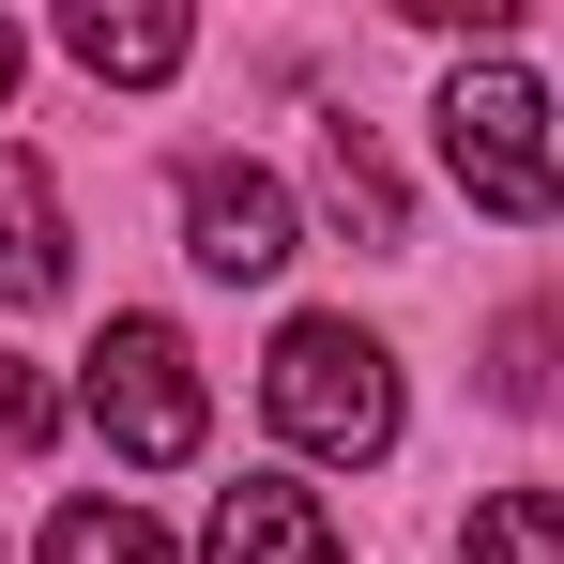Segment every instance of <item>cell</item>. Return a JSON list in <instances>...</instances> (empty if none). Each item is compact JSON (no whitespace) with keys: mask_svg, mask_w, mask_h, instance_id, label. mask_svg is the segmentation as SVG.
I'll list each match as a JSON object with an SVG mask.
<instances>
[{"mask_svg":"<svg viewBox=\"0 0 564 564\" xmlns=\"http://www.w3.org/2000/svg\"><path fill=\"white\" fill-rule=\"evenodd\" d=\"M260 412H275L305 458H351L367 473L397 443V351H381L367 321H290L275 367H260Z\"/></svg>","mask_w":564,"mask_h":564,"instance_id":"obj_2","label":"cell"},{"mask_svg":"<svg viewBox=\"0 0 564 564\" xmlns=\"http://www.w3.org/2000/svg\"><path fill=\"white\" fill-rule=\"evenodd\" d=\"M321 198H336V214H351L367 245H397V184H381V153H367V138H351V122L321 138Z\"/></svg>","mask_w":564,"mask_h":564,"instance_id":"obj_10","label":"cell"},{"mask_svg":"<svg viewBox=\"0 0 564 564\" xmlns=\"http://www.w3.org/2000/svg\"><path fill=\"white\" fill-rule=\"evenodd\" d=\"M184 15H169V0H77V15H62V62H77V77H107V93H153V77H184Z\"/></svg>","mask_w":564,"mask_h":564,"instance_id":"obj_6","label":"cell"},{"mask_svg":"<svg viewBox=\"0 0 564 564\" xmlns=\"http://www.w3.org/2000/svg\"><path fill=\"white\" fill-rule=\"evenodd\" d=\"M443 169H458L503 229H550L564 214V107L503 62V46H473L458 77H443Z\"/></svg>","mask_w":564,"mask_h":564,"instance_id":"obj_1","label":"cell"},{"mask_svg":"<svg viewBox=\"0 0 564 564\" xmlns=\"http://www.w3.org/2000/svg\"><path fill=\"white\" fill-rule=\"evenodd\" d=\"M503 412H550V321H503Z\"/></svg>","mask_w":564,"mask_h":564,"instance_id":"obj_12","label":"cell"},{"mask_svg":"<svg viewBox=\"0 0 564 564\" xmlns=\"http://www.w3.org/2000/svg\"><path fill=\"white\" fill-rule=\"evenodd\" d=\"M77 412L107 427V458H138V473H184L198 443H214L198 351L169 336V321H107V336H93V381H77Z\"/></svg>","mask_w":564,"mask_h":564,"instance_id":"obj_3","label":"cell"},{"mask_svg":"<svg viewBox=\"0 0 564 564\" xmlns=\"http://www.w3.org/2000/svg\"><path fill=\"white\" fill-rule=\"evenodd\" d=\"M15 62H31V46H15V31H0V107H15Z\"/></svg>","mask_w":564,"mask_h":564,"instance_id":"obj_13","label":"cell"},{"mask_svg":"<svg viewBox=\"0 0 564 564\" xmlns=\"http://www.w3.org/2000/svg\"><path fill=\"white\" fill-rule=\"evenodd\" d=\"M184 260H198V275H229V290L290 275V198H275V169H245V153L184 169Z\"/></svg>","mask_w":564,"mask_h":564,"instance_id":"obj_4","label":"cell"},{"mask_svg":"<svg viewBox=\"0 0 564 564\" xmlns=\"http://www.w3.org/2000/svg\"><path fill=\"white\" fill-rule=\"evenodd\" d=\"M77 245H62V184L31 153H0V305H62Z\"/></svg>","mask_w":564,"mask_h":564,"instance_id":"obj_7","label":"cell"},{"mask_svg":"<svg viewBox=\"0 0 564 564\" xmlns=\"http://www.w3.org/2000/svg\"><path fill=\"white\" fill-rule=\"evenodd\" d=\"M198 564H336V519H321V488H290V473H229L214 519H198Z\"/></svg>","mask_w":564,"mask_h":564,"instance_id":"obj_5","label":"cell"},{"mask_svg":"<svg viewBox=\"0 0 564 564\" xmlns=\"http://www.w3.org/2000/svg\"><path fill=\"white\" fill-rule=\"evenodd\" d=\"M46 564H184V550H169L138 503H62V519H46Z\"/></svg>","mask_w":564,"mask_h":564,"instance_id":"obj_9","label":"cell"},{"mask_svg":"<svg viewBox=\"0 0 564 564\" xmlns=\"http://www.w3.org/2000/svg\"><path fill=\"white\" fill-rule=\"evenodd\" d=\"M0 443H15V458H31V443H62V381L15 367V351H0Z\"/></svg>","mask_w":564,"mask_h":564,"instance_id":"obj_11","label":"cell"},{"mask_svg":"<svg viewBox=\"0 0 564 564\" xmlns=\"http://www.w3.org/2000/svg\"><path fill=\"white\" fill-rule=\"evenodd\" d=\"M458 564H564V503L550 488H488L473 534H458Z\"/></svg>","mask_w":564,"mask_h":564,"instance_id":"obj_8","label":"cell"}]
</instances>
